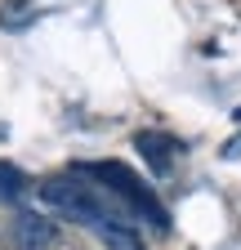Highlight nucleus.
Returning a JSON list of instances; mask_svg holds the SVG:
<instances>
[{
  "label": "nucleus",
  "instance_id": "1",
  "mask_svg": "<svg viewBox=\"0 0 241 250\" xmlns=\"http://www.w3.org/2000/svg\"><path fill=\"white\" fill-rule=\"evenodd\" d=\"M76 179H89V183H103V188H112V192L120 197V206L125 210H134L143 224H152V228H170V214L161 210V201L152 197V188H147L130 166H120V161H89V166H76L72 170Z\"/></svg>",
  "mask_w": 241,
  "mask_h": 250
},
{
  "label": "nucleus",
  "instance_id": "2",
  "mask_svg": "<svg viewBox=\"0 0 241 250\" xmlns=\"http://www.w3.org/2000/svg\"><path fill=\"white\" fill-rule=\"evenodd\" d=\"M40 201H45V210L72 219V224H85V228H99V224H107L112 214H120V210H112V201H107L103 192L85 188L76 174L45 179V183H40Z\"/></svg>",
  "mask_w": 241,
  "mask_h": 250
},
{
  "label": "nucleus",
  "instance_id": "3",
  "mask_svg": "<svg viewBox=\"0 0 241 250\" xmlns=\"http://www.w3.org/2000/svg\"><path fill=\"white\" fill-rule=\"evenodd\" d=\"M58 241V224L36 210H22L14 214V250H54Z\"/></svg>",
  "mask_w": 241,
  "mask_h": 250
},
{
  "label": "nucleus",
  "instance_id": "4",
  "mask_svg": "<svg viewBox=\"0 0 241 250\" xmlns=\"http://www.w3.org/2000/svg\"><path fill=\"white\" fill-rule=\"evenodd\" d=\"M134 147L143 152V161L152 166V174H170V170H174L179 143H174V139H165L161 130H143V134H134Z\"/></svg>",
  "mask_w": 241,
  "mask_h": 250
},
{
  "label": "nucleus",
  "instance_id": "5",
  "mask_svg": "<svg viewBox=\"0 0 241 250\" xmlns=\"http://www.w3.org/2000/svg\"><path fill=\"white\" fill-rule=\"evenodd\" d=\"M94 232L103 237L107 250H143V237H139V228H134V219H125V214H112L107 224H99Z\"/></svg>",
  "mask_w": 241,
  "mask_h": 250
},
{
  "label": "nucleus",
  "instance_id": "6",
  "mask_svg": "<svg viewBox=\"0 0 241 250\" xmlns=\"http://www.w3.org/2000/svg\"><path fill=\"white\" fill-rule=\"evenodd\" d=\"M27 192V174L9 161H0V201H18Z\"/></svg>",
  "mask_w": 241,
  "mask_h": 250
},
{
  "label": "nucleus",
  "instance_id": "7",
  "mask_svg": "<svg viewBox=\"0 0 241 250\" xmlns=\"http://www.w3.org/2000/svg\"><path fill=\"white\" fill-rule=\"evenodd\" d=\"M237 152H241V134H237V139H228V143H223V161H232V156H237Z\"/></svg>",
  "mask_w": 241,
  "mask_h": 250
}]
</instances>
